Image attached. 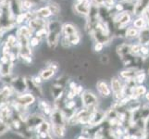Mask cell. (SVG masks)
I'll use <instances>...</instances> for the list:
<instances>
[{"instance_id":"obj_21","label":"cell","mask_w":149,"mask_h":139,"mask_svg":"<svg viewBox=\"0 0 149 139\" xmlns=\"http://www.w3.org/2000/svg\"><path fill=\"white\" fill-rule=\"evenodd\" d=\"M133 27L138 30H143L146 27V20L143 17H140L133 22Z\"/></svg>"},{"instance_id":"obj_3","label":"cell","mask_w":149,"mask_h":139,"mask_svg":"<svg viewBox=\"0 0 149 139\" xmlns=\"http://www.w3.org/2000/svg\"><path fill=\"white\" fill-rule=\"evenodd\" d=\"M95 89L98 96L102 98H109L112 96V90L109 84L106 80H99L95 84Z\"/></svg>"},{"instance_id":"obj_22","label":"cell","mask_w":149,"mask_h":139,"mask_svg":"<svg viewBox=\"0 0 149 139\" xmlns=\"http://www.w3.org/2000/svg\"><path fill=\"white\" fill-rule=\"evenodd\" d=\"M134 80L137 85H145L146 81V73H145V71L140 70L139 73L136 74Z\"/></svg>"},{"instance_id":"obj_8","label":"cell","mask_w":149,"mask_h":139,"mask_svg":"<svg viewBox=\"0 0 149 139\" xmlns=\"http://www.w3.org/2000/svg\"><path fill=\"white\" fill-rule=\"evenodd\" d=\"M25 80H26L27 90H29V93L33 94L36 97H39V98H43V97H44V92H43L42 87L37 85H35L33 83L32 77H30V76L25 77Z\"/></svg>"},{"instance_id":"obj_17","label":"cell","mask_w":149,"mask_h":139,"mask_svg":"<svg viewBox=\"0 0 149 139\" xmlns=\"http://www.w3.org/2000/svg\"><path fill=\"white\" fill-rule=\"evenodd\" d=\"M52 13H51V10L49 8L48 6L47 7H43L39 9H37L35 11V17L37 18H41V19H45V18H48L50 17Z\"/></svg>"},{"instance_id":"obj_19","label":"cell","mask_w":149,"mask_h":139,"mask_svg":"<svg viewBox=\"0 0 149 139\" xmlns=\"http://www.w3.org/2000/svg\"><path fill=\"white\" fill-rule=\"evenodd\" d=\"M44 132H51V122L45 120L41 124L36 128V130L34 131L35 135L39 133H44Z\"/></svg>"},{"instance_id":"obj_28","label":"cell","mask_w":149,"mask_h":139,"mask_svg":"<svg viewBox=\"0 0 149 139\" xmlns=\"http://www.w3.org/2000/svg\"><path fill=\"white\" fill-rule=\"evenodd\" d=\"M32 79H33V83H34L35 85H39V86H41V85H42V83L44 82V80L42 79V77H41L39 74H38V75H35V76H33V77H32Z\"/></svg>"},{"instance_id":"obj_29","label":"cell","mask_w":149,"mask_h":139,"mask_svg":"<svg viewBox=\"0 0 149 139\" xmlns=\"http://www.w3.org/2000/svg\"><path fill=\"white\" fill-rule=\"evenodd\" d=\"M40 43V39L37 38L36 36H33L31 38L30 40V45H31V47H35V46H37Z\"/></svg>"},{"instance_id":"obj_33","label":"cell","mask_w":149,"mask_h":139,"mask_svg":"<svg viewBox=\"0 0 149 139\" xmlns=\"http://www.w3.org/2000/svg\"><path fill=\"white\" fill-rule=\"evenodd\" d=\"M114 3V0H104V5L106 6H111Z\"/></svg>"},{"instance_id":"obj_6","label":"cell","mask_w":149,"mask_h":139,"mask_svg":"<svg viewBox=\"0 0 149 139\" xmlns=\"http://www.w3.org/2000/svg\"><path fill=\"white\" fill-rule=\"evenodd\" d=\"M10 87H11L12 90L17 95L23 94L27 90V84H26V80H25V77H22V76L14 77L11 84H10Z\"/></svg>"},{"instance_id":"obj_16","label":"cell","mask_w":149,"mask_h":139,"mask_svg":"<svg viewBox=\"0 0 149 139\" xmlns=\"http://www.w3.org/2000/svg\"><path fill=\"white\" fill-rule=\"evenodd\" d=\"M56 71L54 69L50 68V67L47 66V68H45V69L40 71L39 75L42 77V79L44 81H49L56 75Z\"/></svg>"},{"instance_id":"obj_4","label":"cell","mask_w":149,"mask_h":139,"mask_svg":"<svg viewBox=\"0 0 149 139\" xmlns=\"http://www.w3.org/2000/svg\"><path fill=\"white\" fill-rule=\"evenodd\" d=\"M35 101H36V96L31 94V93H24V94L22 95H17L16 98L14 100L16 104L23 108H26V109H28V107L33 105Z\"/></svg>"},{"instance_id":"obj_9","label":"cell","mask_w":149,"mask_h":139,"mask_svg":"<svg viewBox=\"0 0 149 139\" xmlns=\"http://www.w3.org/2000/svg\"><path fill=\"white\" fill-rule=\"evenodd\" d=\"M139 69L137 67H128V68L122 70L120 71L119 77L122 81L130 80V79H134L136 74L139 73Z\"/></svg>"},{"instance_id":"obj_13","label":"cell","mask_w":149,"mask_h":139,"mask_svg":"<svg viewBox=\"0 0 149 139\" xmlns=\"http://www.w3.org/2000/svg\"><path fill=\"white\" fill-rule=\"evenodd\" d=\"M77 34H79V32L73 24L66 23L62 26V34H63L64 37L69 38V37L72 36V35Z\"/></svg>"},{"instance_id":"obj_35","label":"cell","mask_w":149,"mask_h":139,"mask_svg":"<svg viewBox=\"0 0 149 139\" xmlns=\"http://www.w3.org/2000/svg\"><path fill=\"white\" fill-rule=\"evenodd\" d=\"M143 98H145L148 103H149V90L147 91V93H146V94L145 95V96H143Z\"/></svg>"},{"instance_id":"obj_12","label":"cell","mask_w":149,"mask_h":139,"mask_svg":"<svg viewBox=\"0 0 149 139\" xmlns=\"http://www.w3.org/2000/svg\"><path fill=\"white\" fill-rule=\"evenodd\" d=\"M131 22V16L128 12H121L118 15V19L115 20V23L118 29H123Z\"/></svg>"},{"instance_id":"obj_30","label":"cell","mask_w":149,"mask_h":139,"mask_svg":"<svg viewBox=\"0 0 149 139\" xmlns=\"http://www.w3.org/2000/svg\"><path fill=\"white\" fill-rule=\"evenodd\" d=\"M84 91V86L83 85H78V86L76 87V89H75V93H76V95L77 96H81V95L83 94V92Z\"/></svg>"},{"instance_id":"obj_23","label":"cell","mask_w":149,"mask_h":139,"mask_svg":"<svg viewBox=\"0 0 149 139\" xmlns=\"http://www.w3.org/2000/svg\"><path fill=\"white\" fill-rule=\"evenodd\" d=\"M8 130H10L8 123L7 122H5L4 120H2V118L0 117V136H3L4 133L8 132Z\"/></svg>"},{"instance_id":"obj_5","label":"cell","mask_w":149,"mask_h":139,"mask_svg":"<svg viewBox=\"0 0 149 139\" xmlns=\"http://www.w3.org/2000/svg\"><path fill=\"white\" fill-rule=\"evenodd\" d=\"M49 118H50L51 125L68 127V121H67V119L65 118L63 112L61 110L54 109L53 113L51 114V116Z\"/></svg>"},{"instance_id":"obj_27","label":"cell","mask_w":149,"mask_h":139,"mask_svg":"<svg viewBox=\"0 0 149 139\" xmlns=\"http://www.w3.org/2000/svg\"><path fill=\"white\" fill-rule=\"evenodd\" d=\"M104 47H105V45L101 42H95L94 46H93L95 52H97V53H100L101 51L104 49Z\"/></svg>"},{"instance_id":"obj_31","label":"cell","mask_w":149,"mask_h":139,"mask_svg":"<svg viewBox=\"0 0 149 139\" xmlns=\"http://www.w3.org/2000/svg\"><path fill=\"white\" fill-rule=\"evenodd\" d=\"M100 61H101L102 64H107V63H109V56H107V55H103L101 57V59H100Z\"/></svg>"},{"instance_id":"obj_34","label":"cell","mask_w":149,"mask_h":139,"mask_svg":"<svg viewBox=\"0 0 149 139\" xmlns=\"http://www.w3.org/2000/svg\"><path fill=\"white\" fill-rule=\"evenodd\" d=\"M116 9L118 10V11H121V10H123V6L121 4H117L116 5Z\"/></svg>"},{"instance_id":"obj_26","label":"cell","mask_w":149,"mask_h":139,"mask_svg":"<svg viewBox=\"0 0 149 139\" xmlns=\"http://www.w3.org/2000/svg\"><path fill=\"white\" fill-rule=\"evenodd\" d=\"M48 7L51 10V13L52 15H58L60 12V7L58 4L56 3H50L48 5Z\"/></svg>"},{"instance_id":"obj_14","label":"cell","mask_w":149,"mask_h":139,"mask_svg":"<svg viewBox=\"0 0 149 139\" xmlns=\"http://www.w3.org/2000/svg\"><path fill=\"white\" fill-rule=\"evenodd\" d=\"M51 133L54 137L58 139H63L67 135V127L51 125Z\"/></svg>"},{"instance_id":"obj_18","label":"cell","mask_w":149,"mask_h":139,"mask_svg":"<svg viewBox=\"0 0 149 139\" xmlns=\"http://www.w3.org/2000/svg\"><path fill=\"white\" fill-rule=\"evenodd\" d=\"M147 87L145 85H137L134 88H133L132 94H134L137 96H139L140 98H143V96H145L147 93ZM131 95V94H130Z\"/></svg>"},{"instance_id":"obj_7","label":"cell","mask_w":149,"mask_h":139,"mask_svg":"<svg viewBox=\"0 0 149 139\" xmlns=\"http://www.w3.org/2000/svg\"><path fill=\"white\" fill-rule=\"evenodd\" d=\"M45 120V118L43 114H38V113H33V114H30L26 120V125L29 129L34 132L36 128Z\"/></svg>"},{"instance_id":"obj_20","label":"cell","mask_w":149,"mask_h":139,"mask_svg":"<svg viewBox=\"0 0 149 139\" xmlns=\"http://www.w3.org/2000/svg\"><path fill=\"white\" fill-rule=\"evenodd\" d=\"M139 34H140V30H138L134 27L127 28L126 32H125V36L127 38H131V39L139 37Z\"/></svg>"},{"instance_id":"obj_24","label":"cell","mask_w":149,"mask_h":139,"mask_svg":"<svg viewBox=\"0 0 149 139\" xmlns=\"http://www.w3.org/2000/svg\"><path fill=\"white\" fill-rule=\"evenodd\" d=\"M67 38V37H66ZM69 41H70V43L71 45V46L72 45H78L80 43H81V35L80 34H74L72 35V36H70L69 38H67Z\"/></svg>"},{"instance_id":"obj_1","label":"cell","mask_w":149,"mask_h":139,"mask_svg":"<svg viewBox=\"0 0 149 139\" xmlns=\"http://www.w3.org/2000/svg\"><path fill=\"white\" fill-rule=\"evenodd\" d=\"M47 43L51 49H55L58 45L60 35L62 34V25L58 20H51L47 23Z\"/></svg>"},{"instance_id":"obj_25","label":"cell","mask_w":149,"mask_h":139,"mask_svg":"<svg viewBox=\"0 0 149 139\" xmlns=\"http://www.w3.org/2000/svg\"><path fill=\"white\" fill-rule=\"evenodd\" d=\"M141 48H142V45H141L140 43L134 44V45H132V47H131V54H132V56L141 55Z\"/></svg>"},{"instance_id":"obj_2","label":"cell","mask_w":149,"mask_h":139,"mask_svg":"<svg viewBox=\"0 0 149 139\" xmlns=\"http://www.w3.org/2000/svg\"><path fill=\"white\" fill-rule=\"evenodd\" d=\"M80 100L81 106L91 112H94L97 109H99V96L92 90H84L80 96Z\"/></svg>"},{"instance_id":"obj_10","label":"cell","mask_w":149,"mask_h":139,"mask_svg":"<svg viewBox=\"0 0 149 139\" xmlns=\"http://www.w3.org/2000/svg\"><path fill=\"white\" fill-rule=\"evenodd\" d=\"M91 2L90 0H84L81 3H76L74 5V9L77 13H79L84 16H89V13L91 11Z\"/></svg>"},{"instance_id":"obj_11","label":"cell","mask_w":149,"mask_h":139,"mask_svg":"<svg viewBox=\"0 0 149 139\" xmlns=\"http://www.w3.org/2000/svg\"><path fill=\"white\" fill-rule=\"evenodd\" d=\"M28 26H29V28L31 30H32V31H35V33H36L37 31H39L41 29L47 28V23L45 22V20H44V19L35 17L33 19H30L29 20Z\"/></svg>"},{"instance_id":"obj_32","label":"cell","mask_w":149,"mask_h":139,"mask_svg":"<svg viewBox=\"0 0 149 139\" xmlns=\"http://www.w3.org/2000/svg\"><path fill=\"white\" fill-rule=\"evenodd\" d=\"M94 3L95 4L96 7H101V6H105L104 5V0H93Z\"/></svg>"},{"instance_id":"obj_15","label":"cell","mask_w":149,"mask_h":139,"mask_svg":"<svg viewBox=\"0 0 149 139\" xmlns=\"http://www.w3.org/2000/svg\"><path fill=\"white\" fill-rule=\"evenodd\" d=\"M131 47H132V45L131 44H127V43H123L120 44L117 46V53L119 55L121 59L125 58L127 55L131 54Z\"/></svg>"}]
</instances>
